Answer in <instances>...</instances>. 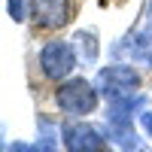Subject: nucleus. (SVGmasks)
Returning <instances> with one entry per match:
<instances>
[{
  "label": "nucleus",
  "mask_w": 152,
  "mask_h": 152,
  "mask_svg": "<svg viewBox=\"0 0 152 152\" xmlns=\"http://www.w3.org/2000/svg\"><path fill=\"white\" fill-rule=\"evenodd\" d=\"M55 104L58 110L70 119H82V116H91L100 104V91L94 79H85V76H70V79L58 82L55 88Z\"/></svg>",
  "instance_id": "obj_1"
},
{
  "label": "nucleus",
  "mask_w": 152,
  "mask_h": 152,
  "mask_svg": "<svg viewBox=\"0 0 152 152\" xmlns=\"http://www.w3.org/2000/svg\"><path fill=\"white\" fill-rule=\"evenodd\" d=\"M37 64H40V73L49 82H64L79 67V52H76L73 40H46L40 46Z\"/></svg>",
  "instance_id": "obj_2"
},
{
  "label": "nucleus",
  "mask_w": 152,
  "mask_h": 152,
  "mask_svg": "<svg viewBox=\"0 0 152 152\" xmlns=\"http://www.w3.org/2000/svg\"><path fill=\"white\" fill-rule=\"evenodd\" d=\"M61 143L67 152H116L104 128L88 122H64L61 125Z\"/></svg>",
  "instance_id": "obj_3"
},
{
  "label": "nucleus",
  "mask_w": 152,
  "mask_h": 152,
  "mask_svg": "<svg viewBox=\"0 0 152 152\" xmlns=\"http://www.w3.org/2000/svg\"><path fill=\"white\" fill-rule=\"evenodd\" d=\"M28 18L34 31H61L73 21V0H28Z\"/></svg>",
  "instance_id": "obj_4"
},
{
  "label": "nucleus",
  "mask_w": 152,
  "mask_h": 152,
  "mask_svg": "<svg viewBox=\"0 0 152 152\" xmlns=\"http://www.w3.org/2000/svg\"><path fill=\"white\" fill-rule=\"evenodd\" d=\"M94 85H97V91L104 94L107 100H113L119 94L137 91V88H140V73H137L131 64H107V67L97 70Z\"/></svg>",
  "instance_id": "obj_5"
},
{
  "label": "nucleus",
  "mask_w": 152,
  "mask_h": 152,
  "mask_svg": "<svg viewBox=\"0 0 152 152\" xmlns=\"http://www.w3.org/2000/svg\"><path fill=\"white\" fill-rule=\"evenodd\" d=\"M104 134L110 137V143L119 146L122 152H152L149 143L140 137V131L134 128V122H107Z\"/></svg>",
  "instance_id": "obj_6"
},
{
  "label": "nucleus",
  "mask_w": 152,
  "mask_h": 152,
  "mask_svg": "<svg viewBox=\"0 0 152 152\" xmlns=\"http://www.w3.org/2000/svg\"><path fill=\"white\" fill-rule=\"evenodd\" d=\"M73 46H76V52H79V61H82V64H94V61L100 58V43H97V31H94V28L76 31Z\"/></svg>",
  "instance_id": "obj_7"
},
{
  "label": "nucleus",
  "mask_w": 152,
  "mask_h": 152,
  "mask_svg": "<svg viewBox=\"0 0 152 152\" xmlns=\"http://www.w3.org/2000/svg\"><path fill=\"white\" fill-rule=\"evenodd\" d=\"M128 58L134 64H143V67L152 70V21L134 37V46L128 49Z\"/></svg>",
  "instance_id": "obj_8"
},
{
  "label": "nucleus",
  "mask_w": 152,
  "mask_h": 152,
  "mask_svg": "<svg viewBox=\"0 0 152 152\" xmlns=\"http://www.w3.org/2000/svg\"><path fill=\"white\" fill-rule=\"evenodd\" d=\"M6 12L15 24L28 21V0H6Z\"/></svg>",
  "instance_id": "obj_9"
},
{
  "label": "nucleus",
  "mask_w": 152,
  "mask_h": 152,
  "mask_svg": "<svg viewBox=\"0 0 152 152\" xmlns=\"http://www.w3.org/2000/svg\"><path fill=\"white\" fill-rule=\"evenodd\" d=\"M140 128H143V134L152 140V110H146V113H140Z\"/></svg>",
  "instance_id": "obj_10"
},
{
  "label": "nucleus",
  "mask_w": 152,
  "mask_h": 152,
  "mask_svg": "<svg viewBox=\"0 0 152 152\" xmlns=\"http://www.w3.org/2000/svg\"><path fill=\"white\" fill-rule=\"evenodd\" d=\"M149 6H152V0H149Z\"/></svg>",
  "instance_id": "obj_11"
}]
</instances>
